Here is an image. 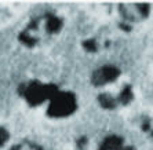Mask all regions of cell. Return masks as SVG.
<instances>
[{"label": "cell", "instance_id": "obj_13", "mask_svg": "<svg viewBox=\"0 0 153 150\" xmlns=\"http://www.w3.org/2000/svg\"><path fill=\"white\" fill-rule=\"evenodd\" d=\"M120 28L123 29V30H127V32L128 30H131V28H130L128 25H126V24H120Z\"/></svg>", "mask_w": 153, "mask_h": 150}, {"label": "cell", "instance_id": "obj_9", "mask_svg": "<svg viewBox=\"0 0 153 150\" xmlns=\"http://www.w3.org/2000/svg\"><path fill=\"white\" fill-rule=\"evenodd\" d=\"M83 47H84L88 52H95V51L98 50V46H97L95 40H85L84 43H83Z\"/></svg>", "mask_w": 153, "mask_h": 150}, {"label": "cell", "instance_id": "obj_11", "mask_svg": "<svg viewBox=\"0 0 153 150\" xmlns=\"http://www.w3.org/2000/svg\"><path fill=\"white\" fill-rule=\"evenodd\" d=\"M137 8H138L139 13H141L143 17H146V15L149 14V6H148V4H137Z\"/></svg>", "mask_w": 153, "mask_h": 150}, {"label": "cell", "instance_id": "obj_5", "mask_svg": "<svg viewBox=\"0 0 153 150\" xmlns=\"http://www.w3.org/2000/svg\"><path fill=\"white\" fill-rule=\"evenodd\" d=\"M98 100H100L101 106L105 107V109H114L116 105H117L116 99L112 95H109V94H101L98 97Z\"/></svg>", "mask_w": 153, "mask_h": 150}, {"label": "cell", "instance_id": "obj_12", "mask_svg": "<svg viewBox=\"0 0 153 150\" xmlns=\"http://www.w3.org/2000/svg\"><path fill=\"white\" fill-rule=\"evenodd\" d=\"M77 145H79V149H80V150H84L85 146H87V139H85V138H82V139H79Z\"/></svg>", "mask_w": 153, "mask_h": 150}, {"label": "cell", "instance_id": "obj_7", "mask_svg": "<svg viewBox=\"0 0 153 150\" xmlns=\"http://www.w3.org/2000/svg\"><path fill=\"white\" fill-rule=\"evenodd\" d=\"M132 98H134V95H132L131 86H126L124 89L121 91V94L119 95V102L121 105H128L132 100Z\"/></svg>", "mask_w": 153, "mask_h": 150}, {"label": "cell", "instance_id": "obj_14", "mask_svg": "<svg viewBox=\"0 0 153 150\" xmlns=\"http://www.w3.org/2000/svg\"><path fill=\"white\" fill-rule=\"evenodd\" d=\"M11 150H21V145H17V146H13Z\"/></svg>", "mask_w": 153, "mask_h": 150}, {"label": "cell", "instance_id": "obj_8", "mask_svg": "<svg viewBox=\"0 0 153 150\" xmlns=\"http://www.w3.org/2000/svg\"><path fill=\"white\" fill-rule=\"evenodd\" d=\"M19 40L28 47H33L37 43V39L33 37V36H30V33H29L28 30H25V32H22L21 35H19Z\"/></svg>", "mask_w": 153, "mask_h": 150}, {"label": "cell", "instance_id": "obj_6", "mask_svg": "<svg viewBox=\"0 0 153 150\" xmlns=\"http://www.w3.org/2000/svg\"><path fill=\"white\" fill-rule=\"evenodd\" d=\"M62 26V21L59 18L54 17V15H48L47 17V30L50 33H57Z\"/></svg>", "mask_w": 153, "mask_h": 150}, {"label": "cell", "instance_id": "obj_15", "mask_svg": "<svg viewBox=\"0 0 153 150\" xmlns=\"http://www.w3.org/2000/svg\"><path fill=\"white\" fill-rule=\"evenodd\" d=\"M120 150H135L134 147H131V146H127V147H121Z\"/></svg>", "mask_w": 153, "mask_h": 150}, {"label": "cell", "instance_id": "obj_3", "mask_svg": "<svg viewBox=\"0 0 153 150\" xmlns=\"http://www.w3.org/2000/svg\"><path fill=\"white\" fill-rule=\"evenodd\" d=\"M119 75H120V70L116 66H102L93 73L91 83L95 87H101L106 83L114 81L119 77Z\"/></svg>", "mask_w": 153, "mask_h": 150}, {"label": "cell", "instance_id": "obj_10", "mask_svg": "<svg viewBox=\"0 0 153 150\" xmlns=\"http://www.w3.org/2000/svg\"><path fill=\"white\" fill-rule=\"evenodd\" d=\"M8 139V132L4 128H0V146H3Z\"/></svg>", "mask_w": 153, "mask_h": 150}, {"label": "cell", "instance_id": "obj_1", "mask_svg": "<svg viewBox=\"0 0 153 150\" xmlns=\"http://www.w3.org/2000/svg\"><path fill=\"white\" fill-rule=\"evenodd\" d=\"M19 92L24 95L30 106H37L44 100L51 99L58 92V88L54 84H42L39 81H32L28 86H21Z\"/></svg>", "mask_w": 153, "mask_h": 150}, {"label": "cell", "instance_id": "obj_2", "mask_svg": "<svg viewBox=\"0 0 153 150\" xmlns=\"http://www.w3.org/2000/svg\"><path fill=\"white\" fill-rule=\"evenodd\" d=\"M50 100L51 103L48 106L47 115L51 116V117H66V116L72 115L77 107L76 98L72 92L58 91Z\"/></svg>", "mask_w": 153, "mask_h": 150}, {"label": "cell", "instance_id": "obj_4", "mask_svg": "<svg viewBox=\"0 0 153 150\" xmlns=\"http://www.w3.org/2000/svg\"><path fill=\"white\" fill-rule=\"evenodd\" d=\"M121 147H123V139L120 136L112 135L103 140L100 150H120Z\"/></svg>", "mask_w": 153, "mask_h": 150}]
</instances>
